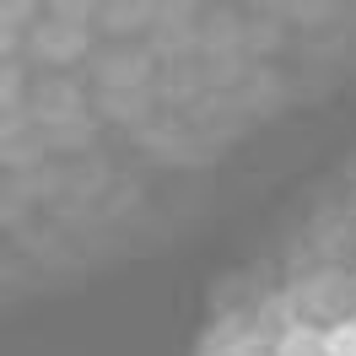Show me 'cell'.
<instances>
[{"label": "cell", "instance_id": "obj_2", "mask_svg": "<svg viewBox=\"0 0 356 356\" xmlns=\"http://www.w3.org/2000/svg\"><path fill=\"white\" fill-rule=\"evenodd\" d=\"M275 356H330V334L313 330V324H291L275 340Z\"/></svg>", "mask_w": 356, "mask_h": 356}, {"label": "cell", "instance_id": "obj_3", "mask_svg": "<svg viewBox=\"0 0 356 356\" xmlns=\"http://www.w3.org/2000/svg\"><path fill=\"white\" fill-rule=\"evenodd\" d=\"M330 356H356V318L330 330Z\"/></svg>", "mask_w": 356, "mask_h": 356}, {"label": "cell", "instance_id": "obj_1", "mask_svg": "<svg viewBox=\"0 0 356 356\" xmlns=\"http://www.w3.org/2000/svg\"><path fill=\"white\" fill-rule=\"evenodd\" d=\"M33 49L44 54V60H76L81 49H87V27H76V22H49L33 33Z\"/></svg>", "mask_w": 356, "mask_h": 356}]
</instances>
